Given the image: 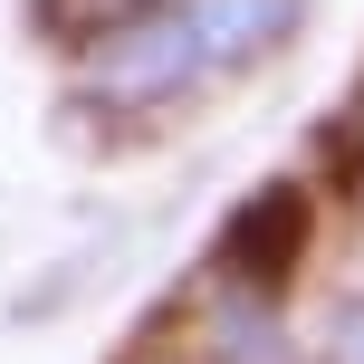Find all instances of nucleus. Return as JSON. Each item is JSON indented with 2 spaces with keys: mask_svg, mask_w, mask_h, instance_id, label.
Returning a JSON list of instances; mask_svg holds the SVG:
<instances>
[{
  "mask_svg": "<svg viewBox=\"0 0 364 364\" xmlns=\"http://www.w3.org/2000/svg\"><path fill=\"white\" fill-rule=\"evenodd\" d=\"M297 19V0H154V10L115 19L87 58V87L106 106H154V96H182L201 77L240 68V58L278 48Z\"/></svg>",
  "mask_w": 364,
  "mask_h": 364,
  "instance_id": "f257e3e1",
  "label": "nucleus"
},
{
  "mask_svg": "<svg viewBox=\"0 0 364 364\" xmlns=\"http://www.w3.org/2000/svg\"><path fill=\"white\" fill-rule=\"evenodd\" d=\"M326 364H364V297H346L326 326Z\"/></svg>",
  "mask_w": 364,
  "mask_h": 364,
  "instance_id": "f03ea898",
  "label": "nucleus"
}]
</instances>
